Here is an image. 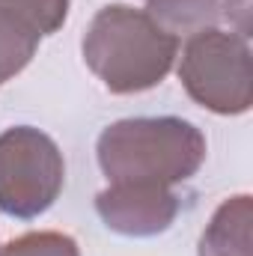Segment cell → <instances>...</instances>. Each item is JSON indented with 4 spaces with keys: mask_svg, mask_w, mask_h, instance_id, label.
Segmentation results:
<instances>
[{
    "mask_svg": "<svg viewBox=\"0 0 253 256\" xmlns=\"http://www.w3.org/2000/svg\"><path fill=\"white\" fill-rule=\"evenodd\" d=\"M39 33L18 21L15 15L0 12V84L12 80L18 72H24L27 63L36 57L39 48Z\"/></svg>",
    "mask_w": 253,
    "mask_h": 256,
    "instance_id": "cell-8",
    "label": "cell"
},
{
    "mask_svg": "<svg viewBox=\"0 0 253 256\" xmlns=\"http://www.w3.org/2000/svg\"><path fill=\"white\" fill-rule=\"evenodd\" d=\"M250 194H236L224 200L200 236L196 256H250Z\"/></svg>",
    "mask_w": 253,
    "mask_h": 256,
    "instance_id": "cell-6",
    "label": "cell"
},
{
    "mask_svg": "<svg viewBox=\"0 0 253 256\" xmlns=\"http://www.w3.org/2000/svg\"><path fill=\"white\" fill-rule=\"evenodd\" d=\"M206 134L179 116L120 120L98 134V167L110 182L179 185L206 164Z\"/></svg>",
    "mask_w": 253,
    "mask_h": 256,
    "instance_id": "cell-2",
    "label": "cell"
},
{
    "mask_svg": "<svg viewBox=\"0 0 253 256\" xmlns=\"http://www.w3.org/2000/svg\"><path fill=\"white\" fill-rule=\"evenodd\" d=\"M0 12L15 15L39 36H51L68 18V0H0Z\"/></svg>",
    "mask_w": 253,
    "mask_h": 256,
    "instance_id": "cell-9",
    "label": "cell"
},
{
    "mask_svg": "<svg viewBox=\"0 0 253 256\" xmlns=\"http://www.w3.org/2000/svg\"><path fill=\"white\" fill-rule=\"evenodd\" d=\"M179 206L182 202L173 188L146 182H110L96 196V212L104 226L131 238L167 232L179 214Z\"/></svg>",
    "mask_w": 253,
    "mask_h": 256,
    "instance_id": "cell-5",
    "label": "cell"
},
{
    "mask_svg": "<svg viewBox=\"0 0 253 256\" xmlns=\"http://www.w3.org/2000/svg\"><path fill=\"white\" fill-rule=\"evenodd\" d=\"M84 63L116 96L158 86L179 57V39L143 9L110 3L96 12L80 42Z\"/></svg>",
    "mask_w": 253,
    "mask_h": 256,
    "instance_id": "cell-1",
    "label": "cell"
},
{
    "mask_svg": "<svg viewBox=\"0 0 253 256\" xmlns=\"http://www.w3.org/2000/svg\"><path fill=\"white\" fill-rule=\"evenodd\" d=\"M66 185L60 146L39 128L15 126L0 134V212L18 220L45 214Z\"/></svg>",
    "mask_w": 253,
    "mask_h": 256,
    "instance_id": "cell-4",
    "label": "cell"
},
{
    "mask_svg": "<svg viewBox=\"0 0 253 256\" xmlns=\"http://www.w3.org/2000/svg\"><path fill=\"white\" fill-rule=\"evenodd\" d=\"M0 256H80V248L72 236L57 230L24 232L0 248Z\"/></svg>",
    "mask_w": 253,
    "mask_h": 256,
    "instance_id": "cell-10",
    "label": "cell"
},
{
    "mask_svg": "<svg viewBox=\"0 0 253 256\" xmlns=\"http://www.w3.org/2000/svg\"><path fill=\"white\" fill-rule=\"evenodd\" d=\"M250 0H224V18L236 27L232 33H238L242 39H248L250 36Z\"/></svg>",
    "mask_w": 253,
    "mask_h": 256,
    "instance_id": "cell-11",
    "label": "cell"
},
{
    "mask_svg": "<svg viewBox=\"0 0 253 256\" xmlns=\"http://www.w3.org/2000/svg\"><path fill=\"white\" fill-rule=\"evenodd\" d=\"M143 12L179 39L214 27L220 18V0H146Z\"/></svg>",
    "mask_w": 253,
    "mask_h": 256,
    "instance_id": "cell-7",
    "label": "cell"
},
{
    "mask_svg": "<svg viewBox=\"0 0 253 256\" xmlns=\"http://www.w3.org/2000/svg\"><path fill=\"white\" fill-rule=\"evenodd\" d=\"M179 80L190 98L212 114H248L253 104V66L248 39L218 27H206L188 36L179 57Z\"/></svg>",
    "mask_w": 253,
    "mask_h": 256,
    "instance_id": "cell-3",
    "label": "cell"
}]
</instances>
